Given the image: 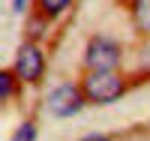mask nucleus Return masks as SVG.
Listing matches in <instances>:
<instances>
[{"mask_svg":"<svg viewBox=\"0 0 150 141\" xmlns=\"http://www.w3.org/2000/svg\"><path fill=\"white\" fill-rule=\"evenodd\" d=\"M123 90H126L123 78H117L111 69H93V72L84 78V93L90 96L93 102H99V105H108V102L120 99Z\"/></svg>","mask_w":150,"mask_h":141,"instance_id":"f257e3e1","label":"nucleus"},{"mask_svg":"<svg viewBox=\"0 0 150 141\" xmlns=\"http://www.w3.org/2000/svg\"><path fill=\"white\" fill-rule=\"evenodd\" d=\"M84 60H87L90 69H114L120 63V48H117V42L105 39V36H96L87 45V57Z\"/></svg>","mask_w":150,"mask_h":141,"instance_id":"f03ea898","label":"nucleus"},{"mask_svg":"<svg viewBox=\"0 0 150 141\" xmlns=\"http://www.w3.org/2000/svg\"><path fill=\"white\" fill-rule=\"evenodd\" d=\"M84 105V96L78 87L72 84H60L57 90H51V96H48V108H51L54 117H72V114H78Z\"/></svg>","mask_w":150,"mask_h":141,"instance_id":"7ed1b4c3","label":"nucleus"},{"mask_svg":"<svg viewBox=\"0 0 150 141\" xmlns=\"http://www.w3.org/2000/svg\"><path fill=\"white\" fill-rule=\"evenodd\" d=\"M42 69H45V63H42L39 48L36 45H21L18 54H15V75L21 81H39Z\"/></svg>","mask_w":150,"mask_h":141,"instance_id":"20e7f679","label":"nucleus"},{"mask_svg":"<svg viewBox=\"0 0 150 141\" xmlns=\"http://www.w3.org/2000/svg\"><path fill=\"white\" fill-rule=\"evenodd\" d=\"M132 18L138 24V30L150 33V0H135L132 3Z\"/></svg>","mask_w":150,"mask_h":141,"instance_id":"39448f33","label":"nucleus"},{"mask_svg":"<svg viewBox=\"0 0 150 141\" xmlns=\"http://www.w3.org/2000/svg\"><path fill=\"white\" fill-rule=\"evenodd\" d=\"M69 3H72V0H39V9H42V15L54 18V15H60Z\"/></svg>","mask_w":150,"mask_h":141,"instance_id":"423d86ee","label":"nucleus"},{"mask_svg":"<svg viewBox=\"0 0 150 141\" xmlns=\"http://www.w3.org/2000/svg\"><path fill=\"white\" fill-rule=\"evenodd\" d=\"M12 93H15V75L12 72H0V99H9Z\"/></svg>","mask_w":150,"mask_h":141,"instance_id":"0eeeda50","label":"nucleus"},{"mask_svg":"<svg viewBox=\"0 0 150 141\" xmlns=\"http://www.w3.org/2000/svg\"><path fill=\"white\" fill-rule=\"evenodd\" d=\"M12 141H36V126L33 123H21L15 135H12Z\"/></svg>","mask_w":150,"mask_h":141,"instance_id":"6e6552de","label":"nucleus"},{"mask_svg":"<svg viewBox=\"0 0 150 141\" xmlns=\"http://www.w3.org/2000/svg\"><path fill=\"white\" fill-rule=\"evenodd\" d=\"M81 141H108L105 135H87V138H81Z\"/></svg>","mask_w":150,"mask_h":141,"instance_id":"1a4fd4ad","label":"nucleus"},{"mask_svg":"<svg viewBox=\"0 0 150 141\" xmlns=\"http://www.w3.org/2000/svg\"><path fill=\"white\" fill-rule=\"evenodd\" d=\"M24 3H27V0H15V6H12V9H15V12H21V9H24Z\"/></svg>","mask_w":150,"mask_h":141,"instance_id":"9d476101","label":"nucleus"}]
</instances>
